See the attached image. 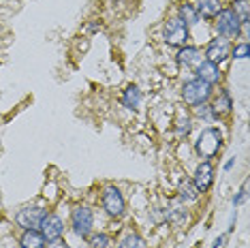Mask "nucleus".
Returning <instances> with one entry per match:
<instances>
[{"instance_id":"obj_1","label":"nucleus","mask_w":250,"mask_h":248,"mask_svg":"<svg viewBox=\"0 0 250 248\" xmlns=\"http://www.w3.org/2000/svg\"><path fill=\"white\" fill-rule=\"evenodd\" d=\"M192 150L201 161H212L223 150V133L216 126H206L192 142Z\"/></svg>"},{"instance_id":"obj_2","label":"nucleus","mask_w":250,"mask_h":248,"mask_svg":"<svg viewBox=\"0 0 250 248\" xmlns=\"http://www.w3.org/2000/svg\"><path fill=\"white\" fill-rule=\"evenodd\" d=\"M212 21H214L216 37H223L227 41H233V39L242 37V20H240V15L233 11L231 4L220 9L218 15H216Z\"/></svg>"},{"instance_id":"obj_3","label":"nucleus","mask_w":250,"mask_h":248,"mask_svg":"<svg viewBox=\"0 0 250 248\" xmlns=\"http://www.w3.org/2000/svg\"><path fill=\"white\" fill-rule=\"evenodd\" d=\"M212 94H214V86L201 82L199 77H192V80L184 82L182 83V90H180V97L186 107H197V105L209 103Z\"/></svg>"},{"instance_id":"obj_4","label":"nucleus","mask_w":250,"mask_h":248,"mask_svg":"<svg viewBox=\"0 0 250 248\" xmlns=\"http://www.w3.org/2000/svg\"><path fill=\"white\" fill-rule=\"evenodd\" d=\"M163 41L169 45V47H184V45H188L190 41V28L182 21L178 15H173V18H169L165 21L163 26Z\"/></svg>"},{"instance_id":"obj_5","label":"nucleus","mask_w":250,"mask_h":248,"mask_svg":"<svg viewBox=\"0 0 250 248\" xmlns=\"http://www.w3.org/2000/svg\"><path fill=\"white\" fill-rule=\"evenodd\" d=\"M101 207L105 210L107 216L122 218L124 212H126V201H124L122 190L113 184H107L105 188L101 190Z\"/></svg>"},{"instance_id":"obj_6","label":"nucleus","mask_w":250,"mask_h":248,"mask_svg":"<svg viewBox=\"0 0 250 248\" xmlns=\"http://www.w3.org/2000/svg\"><path fill=\"white\" fill-rule=\"evenodd\" d=\"M71 229L77 238L86 240L94 229V212L90 206H77L75 210L71 212Z\"/></svg>"},{"instance_id":"obj_7","label":"nucleus","mask_w":250,"mask_h":248,"mask_svg":"<svg viewBox=\"0 0 250 248\" xmlns=\"http://www.w3.org/2000/svg\"><path fill=\"white\" fill-rule=\"evenodd\" d=\"M47 216V210L41 206H24L20 207L18 214H15V223L21 229H39L43 223V218Z\"/></svg>"},{"instance_id":"obj_8","label":"nucleus","mask_w":250,"mask_h":248,"mask_svg":"<svg viewBox=\"0 0 250 248\" xmlns=\"http://www.w3.org/2000/svg\"><path fill=\"white\" fill-rule=\"evenodd\" d=\"M227 58H231V41H227L223 37H214L212 41L203 49V60L214 62V64H223Z\"/></svg>"},{"instance_id":"obj_9","label":"nucleus","mask_w":250,"mask_h":248,"mask_svg":"<svg viewBox=\"0 0 250 248\" xmlns=\"http://www.w3.org/2000/svg\"><path fill=\"white\" fill-rule=\"evenodd\" d=\"M192 184L197 186L199 193H208L209 188L214 186V180H216V169L212 165V161H201L199 165L195 167V173H192Z\"/></svg>"},{"instance_id":"obj_10","label":"nucleus","mask_w":250,"mask_h":248,"mask_svg":"<svg viewBox=\"0 0 250 248\" xmlns=\"http://www.w3.org/2000/svg\"><path fill=\"white\" fill-rule=\"evenodd\" d=\"M163 212H165V221L171 223L173 227H182V225L188 223V207L180 199L167 201V207H165Z\"/></svg>"},{"instance_id":"obj_11","label":"nucleus","mask_w":250,"mask_h":248,"mask_svg":"<svg viewBox=\"0 0 250 248\" xmlns=\"http://www.w3.org/2000/svg\"><path fill=\"white\" fill-rule=\"evenodd\" d=\"M39 231L43 233L45 242L58 240V238L64 235V221H62L58 214H49L47 212V216L43 218V223H41V227H39Z\"/></svg>"},{"instance_id":"obj_12","label":"nucleus","mask_w":250,"mask_h":248,"mask_svg":"<svg viewBox=\"0 0 250 248\" xmlns=\"http://www.w3.org/2000/svg\"><path fill=\"white\" fill-rule=\"evenodd\" d=\"M192 73H195V77L209 83V86H218V83L223 82V71H220V66L214 64V62H208V60L199 62Z\"/></svg>"},{"instance_id":"obj_13","label":"nucleus","mask_w":250,"mask_h":248,"mask_svg":"<svg viewBox=\"0 0 250 248\" xmlns=\"http://www.w3.org/2000/svg\"><path fill=\"white\" fill-rule=\"evenodd\" d=\"M175 60H178V64L184 66V69H192V71H195V66L203 60V52L197 47V45H184V47L178 49Z\"/></svg>"},{"instance_id":"obj_14","label":"nucleus","mask_w":250,"mask_h":248,"mask_svg":"<svg viewBox=\"0 0 250 248\" xmlns=\"http://www.w3.org/2000/svg\"><path fill=\"white\" fill-rule=\"evenodd\" d=\"M212 109H214V114L216 118H225V116H229L231 111H233V97H231V92L227 88H220L216 94H212Z\"/></svg>"},{"instance_id":"obj_15","label":"nucleus","mask_w":250,"mask_h":248,"mask_svg":"<svg viewBox=\"0 0 250 248\" xmlns=\"http://www.w3.org/2000/svg\"><path fill=\"white\" fill-rule=\"evenodd\" d=\"M173 131L180 139H186L192 131V116L186 107H178L175 111V120H173Z\"/></svg>"},{"instance_id":"obj_16","label":"nucleus","mask_w":250,"mask_h":248,"mask_svg":"<svg viewBox=\"0 0 250 248\" xmlns=\"http://www.w3.org/2000/svg\"><path fill=\"white\" fill-rule=\"evenodd\" d=\"M195 9H197V13L201 20L212 21L216 15H218V11L223 9V0H197Z\"/></svg>"},{"instance_id":"obj_17","label":"nucleus","mask_w":250,"mask_h":248,"mask_svg":"<svg viewBox=\"0 0 250 248\" xmlns=\"http://www.w3.org/2000/svg\"><path fill=\"white\" fill-rule=\"evenodd\" d=\"M141 101H144L141 90L135 86V83H130V86H126V90L122 92L120 103H122V107H126V109H130V111H137L141 107Z\"/></svg>"},{"instance_id":"obj_18","label":"nucleus","mask_w":250,"mask_h":248,"mask_svg":"<svg viewBox=\"0 0 250 248\" xmlns=\"http://www.w3.org/2000/svg\"><path fill=\"white\" fill-rule=\"evenodd\" d=\"M45 238L39 229H26L20 238V248H45Z\"/></svg>"},{"instance_id":"obj_19","label":"nucleus","mask_w":250,"mask_h":248,"mask_svg":"<svg viewBox=\"0 0 250 248\" xmlns=\"http://www.w3.org/2000/svg\"><path fill=\"white\" fill-rule=\"evenodd\" d=\"M178 18L184 21L186 26H197L199 21H201V18H199V13H197V9H195V2H180L178 4Z\"/></svg>"},{"instance_id":"obj_20","label":"nucleus","mask_w":250,"mask_h":248,"mask_svg":"<svg viewBox=\"0 0 250 248\" xmlns=\"http://www.w3.org/2000/svg\"><path fill=\"white\" fill-rule=\"evenodd\" d=\"M199 197H201V193L197 190V186L192 184V180L184 178L178 186V199L184 201V204H192V201H197Z\"/></svg>"},{"instance_id":"obj_21","label":"nucleus","mask_w":250,"mask_h":248,"mask_svg":"<svg viewBox=\"0 0 250 248\" xmlns=\"http://www.w3.org/2000/svg\"><path fill=\"white\" fill-rule=\"evenodd\" d=\"M118 248H146V240L139 233H126L124 238L118 242Z\"/></svg>"},{"instance_id":"obj_22","label":"nucleus","mask_w":250,"mask_h":248,"mask_svg":"<svg viewBox=\"0 0 250 248\" xmlns=\"http://www.w3.org/2000/svg\"><path fill=\"white\" fill-rule=\"evenodd\" d=\"M192 111H195V116H197V118H201L203 122H216V120H218V118H216V114H214V109H212V105H209V103H203V105L192 107Z\"/></svg>"},{"instance_id":"obj_23","label":"nucleus","mask_w":250,"mask_h":248,"mask_svg":"<svg viewBox=\"0 0 250 248\" xmlns=\"http://www.w3.org/2000/svg\"><path fill=\"white\" fill-rule=\"evenodd\" d=\"M86 240H88L90 248H109L111 246V238L107 233H90Z\"/></svg>"},{"instance_id":"obj_24","label":"nucleus","mask_w":250,"mask_h":248,"mask_svg":"<svg viewBox=\"0 0 250 248\" xmlns=\"http://www.w3.org/2000/svg\"><path fill=\"white\" fill-rule=\"evenodd\" d=\"M248 54H250L248 41H242V43L231 45V58H235V60H246Z\"/></svg>"},{"instance_id":"obj_25","label":"nucleus","mask_w":250,"mask_h":248,"mask_svg":"<svg viewBox=\"0 0 250 248\" xmlns=\"http://www.w3.org/2000/svg\"><path fill=\"white\" fill-rule=\"evenodd\" d=\"M233 11H235L237 15H240L242 24L244 21H250V15H248V0H233Z\"/></svg>"},{"instance_id":"obj_26","label":"nucleus","mask_w":250,"mask_h":248,"mask_svg":"<svg viewBox=\"0 0 250 248\" xmlns=\"http://www.w3.org/2000/svg\"><path fill=\"white\" fill-rule=\"evenodd\" d=\"M246 197H248V182H246V180H244L242 188L237 190V195H235V197H233V206H235V207H240V206L244 204V201H246Z\"/></svg>"},{"instance_id":"obj_27","label":"nucleus","mask_w":250,"mask_h":248,"mask_svg":"<svg viewBox=\"0 0 250 248\" xmlns=\"http://www.w3.org/2000/svg\"><path fill=\"white\" fill-rule=\"evenodd\" d=\"M47 248H69V244H66L62 238L58 240H52V242H47Z\"/></svg>"},{"instance_id":"obj_28","label":"nucleus","mask_w":250,"mask_h":248,"mask_svg":"<svg viewBox=\"0 0 250 248\" xmlns=\"http://www.w3.org/2000/svg\"><path fill=\"white\" fill-rule=\"evenodd\" d=\"M225 244V235H218V238H216L214 240V244H212V248H220V246H223Z\"/></svg>"},{"instance_id":"obj_29","label":"nucleus","mask_w":250,"mask_h":248,"mask_svg":"<svg viewBox=\"0 0 250 248\" xmlns=\"http://www.w3.org/2000/svg\"><path fill=\"white\" fill-rule=\"evenodd\" d=\"M233 167H235V159H229V161L225 163V167H223V169H225V171H231Z\"/></svg>"}]
</instances>
